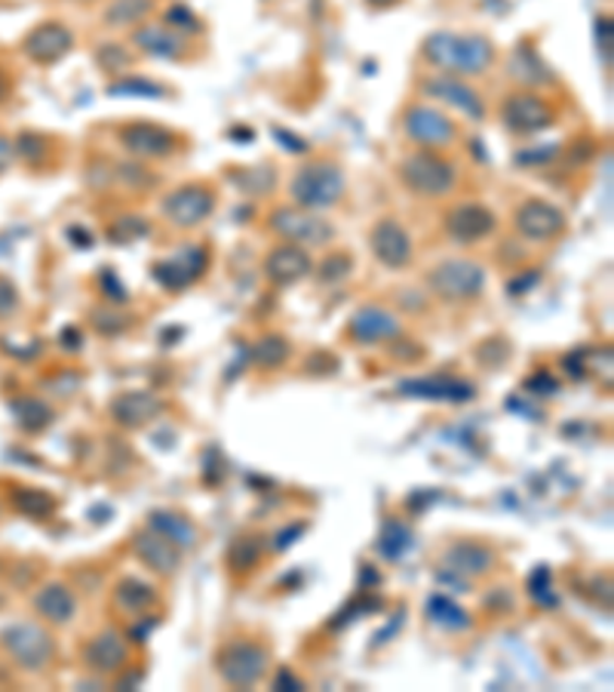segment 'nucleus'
I'll return each mask as SVG.
<instances>
[{
    "instance_id": "423d86ee",
    "label": "nucleus",
    "mask_w": 614,
    "mask_h": 692,
    "mask_svg": "<svg viewBox=\"0 0 614 692\" xmlns=\"http://www.w3.org/2000/svg\"><path fill=\"white\" fill-rule=\"evenodd\" d=\"M0 646L25 671H44L52 658H56L52 634L35 622H16L10 624V628H3L0 631Z\"/></svg>"
},
{
    "instance_id": "1a4fd4ad",
    "label": "nucleus",
    "mask_w": 614,
    "mask_h": 692,
    "mask_svg": "<svg viewBox=\"0 0 614 692\" xmlns=\"http://www.w3.org/2000/svg\"><path fill=\"white\" fill-rule=\"evenodd\" d=\"M553 121H556L553 108L541 96L529 93V89L526 93H513L501 105V123L513 136H538V133L550 130Z\"/></svg>"
},
{
    "instance_id": "2f4dec72",
    "label": "nucleus",
    "mask_w": 614,
    "mask_h": 692,
    "mask_svg": "<svg viewBox=\"0 0 614 692\" xmlns=\"http://www.w3.org/2000/svg\"><path fill=\"white\" fill-rule=\"evenodd\" d=\"M114 600L123 609H130V612H142V609L157 604V591L148 582L136 579V575H126V579H120L118 588H114Z\"/></svg>"
},
{
    "instance_id": "0eeeda50",
    "label": "nucleus",
    "mask_w": 614,
    "mask_h": 692,
    "mask_svg": "<svg viewBox=\"0 0 614 692\" xmlns=\"http://www.w3.org/2000/svg\"><path fill=\"white\" fill-rule=\"evenodd\" d=\"M216 191L204 185V182H191V185H182V189L170 191L163 201H160V213L163 219L175 228H197L204 226L206 219L216 213Z\"/></svg>"
},
{
    "instance_id": "f3484780",
    "label": "nucleus",
    "mask_w": 614,
    "mask_h": 692,
    "mask_svg": "<svg viewBox=\"0 0 614 692\" xmlns=\"http://www.w3.org/2000/svg\"><path fill=\"white\" fill-rule=\"evenodd\" d=\"M310 271H314V259H310L305 246H298V243L273 246L268 259H265V277L271 280L273 287H295Z\"/></svg>"
},
{
    "instance_id": "052dcab7",
    "label": "nucleus",
    "mask_w": 614,
    "mask_h": 692,
    "mask_svg": "<svg viewBox=\"0 0 614 692\" xmlns=\"http://www.w3.org/2000/svg\"><path fill=\"white\" fill-rule=\"evenodd\" d=\"M74 3H93V0H74Z\"/></svg>"
},
{
    "instance_id": "f704fd0d",
    "label": "nucleus",
    "mask_w": 614,
    "mask_h": 692,
    "mask_svg": "<svg viewBox=\"0 0 614 692\" xmlns=\"http://www.w3.org/2000/svg\"><path fill=\"white\" fill-rule=\"evenodd\" d=\"M108 96L163 99V96H167V89L160 87V84H154V81H145V77H133V74H126V77H120V81H114V84H108Z\"/></svg>"
},
{
    "instance_id": "cd10ccee",
    "label": "nucleus",
    "mask_w": 614,
    "mask_h": 692,
    "mask_svg": "<svg viewBox=\"0 0 614 692\" xmlns=\"http://www.w3.org/2000/svg\"><path fill=\"white\" fill-rule=\"evenodd\" d=\"M148 530L154 533H160L163 538H170L172 545L182 551V548H197V542H200V530L191 523L185 514H179V511H151L148 514Z\"/></svg>"
},
{
    "instance_id": "3c124183",
    "label": "nucleus",
    "mask_w": 614,
    "mask_h": 692,
    "mask_svg": "<svg viewBox=\"0 0 614 692\" xmlns=\"http://www.w3.org/2000/svg\"><path fill=\"white\" fill-rule=\"evenodd\" d=\"M102 287H105V293H111V290H114V302H126V290L120 287L114 268H102Z\"/></svg>"
},
{
    "instance_id": "a18cd8bd",
    "label": "nucleus",
    "mask_w": 614,
    "mask_h": 692,
    "mask_svg": "<svg viewBox=\"0 0 614 692\" xmlns=\"http://www.w3.org/2000/svg\"><path fill=\"white\" fill-rule=\"evenodd\" d=\"M526 391H531V394H538V398H553L556 391H560V381L553 379L550 373H535L529 381H526Z\"/></svg>"
},
{
    "instance_id": "a878e982",
    "label": "nucleus",
    "mask_w": 614,
    "mask_h": 692,
    "mask_svg": "<svg viewBox=\"0 0 614 692\" xmlns=\"http://www.w3.org/2000/svg\"><path fill=\"white\" fill-rule=\"evenodd\" d=\"M35 609L44 622L50 624H69L77 612V597L69 585L62 582H50L35 594Z\"/></svg>"
},
{
    "instance_id": "b1692460",
    "label": "nucleus",
    "mask_w": 614,
    "mask_h": 692,
    "mask_svg": "<svg viewBox=\"0 0 614 692\" xmlns=\"http://www.w3.org/2000/svg\"><path fill=\"white\" fill-rule=\"evenodd\" d=\"M400 317L381 305H363L354 317L347 332L359 339V342H391L400 336Z\"/></svg>"
},
{
    "instance_id": "37998d69",
    "label": "nucleus",
    "mask_w": 614,
    "mask_h": 692,
    "mask_svg": "<svg viewBox=\"0 0 614 692\" xmlns=\"http://www.w3.org/2000/svg\"><path fill=\"white\" fill-rule=\"evenodd\" d=\"M13 148H16V157H22L25 163H35V160L47 155V138L37 136V133H22L13 142Z\"/></svg>"
},
{
    "instance_id": "9d476101",
    "label": "nucleus",
    "mask_w": 614,
    "mask_h": 692,
    "mask_svg": "<svg viewBox=\"0 0 614 692\" xmlns=\"http://www.w3.org/2000/svg\"><path fill=\"white\" fill-rule=\"evenodd\" d=\"M403 130H406V136L412 142H418V145H425L430 151H437V148H445V145H452L455 138H458V126L452 123L449 114H443L440 108H433V105H409L406 108V114H403Z\"/></svg>"
},
{
    "instance_id": "39448f33",
    "label": "nucleus",
    "mask_w": 614,
    "mask_h": 692,
    "mask_svg": "<svg viewBox=\"0 0 614 692\" xmlns=\"http://www.w3.org/2000/svg\"><path fill=\"white\" fill-rule=\"evenodd\" d=\"M427 290L445 302H474L486 290V268L474 259H445L427 275Z\"/></svg>"
},
{
    "instance_id": "f8f14e48",
    "label": "nucleus",
    "mask_w": 614,
    "mask_h": 692,
    "mask_svg": "<svg viewBox=\"0 0 614 692\" xmlns=\"http://www.w3.org/2000/svg\"><path fill=\"white\" fill-rule=\"evenodd\" d=\"M118 138L130 155L142 157V160H163V157L175 155V148H179L175 133L151 121L123 123L118 130Z\"/></svg>"
},
{
    "instance_id": "6e6552de",
    "label": "nucleus",
    "mask_w": 614,
    "mask_h": 692,
    "mask_svg": "<svg viewBox=\"0 0 614 692\" xmlns=\"http://www.w3.org/2000/svg\"><path fill=\"white\" fill-rule=\"evenodd\" d=\"M268 226L273 234L286 238L298 246H326L335 238V228L326 222L323 216H317L314 209L305 207H280L268 216Z\"/></svg>"
},
{
    "instance_id": "20e7f679",
    "label": "nucleus",
    "mask_w": 614,
    "mask_h": 692,
    "mask_svg": "<svg viewBox=\"0 0 614 692\" xmlns=\"http://www.w3.org/2000/svg\"><path fill=\"white\" fill-rule=\"evenodd\" d=\"M271 665V653L256 641H231L224 643L216 656V671L222 677L228 687H256L261 677L268 675Z\"/></svg>"
},
{
    "instance_id": "4d7b16f0",
    "label": "nucleus",
    "mask_w": 614,
    "mask_h": 692,
    "mask_svg": "<svg viewBox=\"0 0 614 692\" xmlns=\"http://www.w3.org/2000/svg\"><path fill=\"white\" fill-rule=\"evenodd\" d=\"M154 624H157V619H148L145 624H138V628H133V631H130V638H133V641H138V643H145V638H148V631H151Z\"/></svg>"
},
{
    "instance_id": "6ab92c4d",
    "label": "nucleus",
    "mask_w": 614,
    "mask_h": 692,
    "mask_svg": "<svg viewBox=\"0 0 614 692\" xmlns=\"http://www.w3.org/2000/svg\"><path fill=\"white\" fill-rule=\"evenodd\" d=\"M372 256L388 268H406L412 262V238L396 219H381L369 234Z\"/></svg>"
},
{
    "instance_id": "bf43d9fd",
    "label": "nucleus",
    "mask_w": 614,
    "mask_h": 692,
    "mask_svg": "<svg viewBox=\"0 0 614 692\" xmlns=\"http://www.w3.org/2000/svg\"><path fill=\"white\" fill-rule=\"evenodd\" d=\"M372 3H391V0H372Z\"/></svg>"
},
{
    "instance_id": "473e14b6",
    "label": "nucleus",
    "mask_w": 614,
    "mask_h": 692,
    "mask_svg": "<svg viewBox=\"0 0 614 692\" xmlns=\"http://www.w3.org/2000/svg\"><path fill=\"white\" fill-rule=\"evenodd\" d=\"M412 548V530L406 523H400V520H388L384 526H381V536H378V545L376 551L381 557H388V560H396V557H403V554Z\"/></svg>"
},
{
    "instance_id": "4468645a",
    "label": "nucleus",
    "mask_w": 614,
    "mask_h": 692,
    "mask_svg": "<svg viewBox=\"0 0 614 692\" xmlns=\"http://www.w3.org/2000/svg\"><path fill=\"white\" fill-rule=\"evenodd\" d=\"M513 226H516V231L526 241L547 243L556 241L565 228H568V222H565V213L560 207H553L547 201H526V204H519V209H516Z\"/></svg>"
},
{
    "instance_id": "7c9ffc66",
    "label": "nucleus",
    "mask_w": 614,
    "mask_h": 692,
    "mask_svg": "<svg viewBox=\"0 0 614 692\" xmlns=\"http://www.w3.org/2000/svg\"><path fill=\"white\" fill-rule=\"evenodd\" d=\"M10 410H13V415H16V425L22 428V432L40 434L44 428H50L52 425V410L44 403V400L19 398L10 403Z\"/></svg>"
},
{
    "instance_id": "bb28decb",
    "label": "nucleus",
    "mask_w": 614,
    "mask_h": 692,
    "mask_svg": "<svg viewBox=\"0 0 614 692\" xmlns=\"http://www.w3.org/2000/svg\"><path fill=\"white\" fill-rule=\"evenodd\" d=\"M133 44L154 59H179L185 52L182 35H175L167 25H138L133 32Z\"/></svg>"
},
{
    "instance_id": "58836bf2",
    "label": "nucleus",
    "mask_w": 614,
    "mask_h": 692,
    "mask_svg": "<svg viewBox=\"0 0 614 692\" xmlns=\"http://www.w3.org/2000/svg\"><path fill=\"white\" fill-rule=\"evenodd\" d=\"M130 317L126 314H118L114 308H96V312H89V327L96 329L99 336H120L123 329H130Z\"/></svg>"
},
{
    "instance_id": "f257e3e1",
    "label": "nucleus",
    "mask_w": 614,
    "mask_h": 692,
    "mask_svg": "<svg viewBox=\"0 0 614 692\" xmlns=\"http://www.w3.org/2000/svg\"><path fill=\"white\" fill-rule=\"evenodd\" d=\"M421 56L433 69L445 74H482L495 65V44L482 35H452V32H433L421 44Z\"/></svg>"
},
{
    "instance_id": "603ef678",
    "label": "nucleus",
    "mask_w": 614,
    "mask_h": 692,
    "mask_svg": "<svg viewBox=\"0 0 614 692\" xmlns=\"http://www.w3.org/2000/svg\"><path fill=\"white\" fill-rule=\"evenodd\" d=\"M273 690H290V692H298V690H305V683L298 680V677L292 675L290 668H283L280 675H277V680H273Z\"/></svg>"
},
{
    "instance_id": "c9c22d12",
    "label": "nucleus",
    "mask_w": 614,
    "mask_h": 692,
    "mask_svg": "<svg viewBox=\"0 0 614 692\" xmlns=\"http://www.w3.org/2000/svg\"><path fill=\"white\" fill-rule=\"evenodd\" d=\"M258 560H261V545H258V538L253 536L237 538V542L228 548V567L234 572L256 570Z\"/></svg>"
},
{
    "instance_id": "ddd939ff",
    "label": "nucleus",
    "mask_w": 614,
    "mask_h": 692,
    "mask_svg": "<svg viewBox=\"0 0 614 692\" xmlns=\"http://www.w3.org/2000/svg\"><path fill=\"white\" fill-rule=\"evenodd\" d=\"M22 50L37 65H56L74 50V32L65 22H40L25 35Z\"/></svg>"
},
{
    "instance_id": "72a5a7b5",
    "label": "nucleus",
    "mask_w": 614,
    "mask_h": 692,
    "mask_svg": "<svg viewBox=\"0 0 614 692\" xmlns=\"http://www.w3.org/2000/svg\"><path fill=\"white\" fill-rule=\"evenodd\" d=\"M249 357H253L258 366L273 369V366L286 364V357H290V342H286L283 336H265V339H258L256 345L249 348Z\"/></svg>"
},
{
    "instance_id": "49530a36",
    "label": "nucleus",
    "mask_w": 614,
    "mask_h": 692,
    "mask_svg": "<svg viewBox=\"0 0 614 692\" xmlns=\"http://www.w3.org/2000/svg\"><path fill=\"white\" fill-rule=\"evenodd\" d=\"M560 155V145H538V148H529V151H519L516 155V163H529V167H535V163H547V160H553V157Z\"/></svg>"
},
{
    "instance_id": "de8ad7c7",
    "label": "nucleus",
    "mask_w": 614,
    "mask_h": 692,
    "mask_svg": "<svg viewBox=\"0 0 614 692\" xmlns=\"http://www.w3.org/2000/svg\"><path fill=\"white\" fill-rule=\"evenodd\" d=\"M597 40H599V52L605 59V69L612 65V19H599L597 22Z\"/></svg>"
},
{
    "instance_id": "4be33fe9",
    "label": "nucleus",
    "mask_w": 614,
    "mask_h": 692,
    "mask_svg": "<svg viewBox=\"0 0 614 692\" xmlns=\"http://www.w3.org/2000/svg\"><path fill=\"white\" fill-rule=\"evenodd\" d=\"M108 413L123 428H145L148 422L163 413V400L151 391H123L111 400Z\"/></svg>"
},
{
    "instance_id": "e433bc0d",
    "label": "nucleus",
    "mask_w": 614,
    "mask_h": 692,
    "mask_svg": "<svg viewBox=\"0 0 614 692\" xmlns=\"http://www.w3.org/2000/svg\"><path fill=\"white\" fill-rule=\"evenodd\" d=\"M16 508L22 514H28V518H50L52 511H56V499H52L50 493H44V489H19L16 493Z\"/></svg>"
},
{
    "instance_id": "dca6fc26",
    "label": "nucleus",
    "mask_w": 614,
    "mask_h": 692,
    "mask_svg": "<svg viewBox=\"0 0 614 692\" xmlns=\"http://www.w3.org/2000/svg\"><path fill=\"white\" fill-rule=\"evenodd\" d=\"M403 398L433 400V403H470L477 398V388L470 381H461L455 376H430V379H406L396 388Z\"/></svg>"
},
{
    "instance_id": "6e6d98bb",
    "label": "nucleus",
    "mask_w": 614,
    "mask_h": 692,
    "mask_svg": "<svg viewBox=\"0 0 614 692\" xmlns=\"http://www.w3.org/2000/svg\"><path fill=\"white\" fill-rule=\"evenodd\" d=\"M273 136L280 138V142H290V145H292L290 151H295V155H305V151H307V142L290 136V133H283V130H273Z\"/></svg>"
},
{
    "instance_id": "c03bdc74",
    "label": "nucleus",
    "mask_w": 614,
    "mask_h": 692,
    "mask_svg": "<svg viewBox=\"0 0 614 692\" xmlns=\"http://www.w3.org/2000/svg\"><path fill=\"white\" fill-rule=\"evenodd\" d=\"M529 591L538 604L556 606V594H550V591H553V575H550L547 567H538V570H535V575L529 579Z\"/></svg>"
},
{
    "instance_id": "c85d7f7f",
    "label": "nucleus",
    "mask_w": 614,
    "mask_h": 692,
    "mask_svg": "<svg viewBox=\"0 0 614 692\" xmlns=\"http://www.w3.org/2000/svg\"><path fill=\"white\" fill-rule=\"evenodd\" d=\"M427 619L433 624H440V628H445V631H455V634L467 631V628L474 624L470 612L461 609V606L455 604L452 597H445V594H433V597L427 600Z\"/></svg>"
},
{
    "instance_id": "79ce46f5",
    "label": "nucleus",
    "mask_w": 614,
    "mask_h": 692,
    "mask_svg": "<svg viewBox=\"0 0 614 692\" xmlns=\"http://www.w3.org/2000/svg\"><path fill=\"white\" fill-rule=\"evenodd\" d=\"M96 62H99L108 74H118V71H123L133 62V56L123 50V47H118V44H102V47L96 50Z\"/></svg>"
},
{
    "instance_id": "f03ea898",
    "label": "nucleus",
    "mask_w": 614,
    "mask_h": 692,
    "mask_svg": "<svg viewBox=\"0 0 614 692\" xmlns=\"http://www.w3.org/2000/svg\"><path fill=\"white\" fill-rule=\"evenodd\" d=\"M347 191V179L344 170L332 160H310L305 167H298L290 182V197L295 201V207L320 209L335 207Z\"/></svg>"
},
{
    "instance_id": "aec40b11",
    "label": "nucleus",
    "mask_w": 614,
    "mask_h": 692,
    "mask_svg": "<svg viewBox=\"0 0 614 692\" xmlns=\"http://www.w3.org/2000/svg\"><path fill=\"white\" fill-rule=\"evenodd\" d=\"M498 567L495 548L482 545V542H455L443 554V570L455 572L461 579H474V575H489Z\"/></svg>"
},
{
    "instance_id": "c756f323",
    "label": "nucleus",
    "mask_w": 614,
    "mask_h": 692,
    "mask_svg": "<svg viewBox=\"0 0 614 692\" xmlns=\"http://www.w3.org/2000/svg\"><path fill=\"white\" fill-rule=\"evenodd\" d=\"M154 0H111L105 7L102 22L108 28H133L151 16Z\"/></svg>"
},
{
    "instance_id": "5701e85b",
    "label": "nucleus",
    "mask_w": 614,
    "mask_h": 692,
    "mask_svg": "<svg viewBox=\"0 0 614 692\" xmlns=\"http://www.w3.org/2000/svg\"><path fill=\"white\" fill-rule=\"evenodd\" d=\"M133 554L138 560L148 567L151 572H160V575H175L179 567H182V551L172 545L170 538H163L154 530H142L133 538Z\"/></svg>"
},
{
    "instance_id": "393cba45",
    "label": "nucleus",
    "mask_w": 614,
    "mask_h": 692,
    "mask_svg": "<svg viewBox=\"0 0 614 692\" xmlns=\"http://www.w3.org/2000/svg\"><path fill=\"white\" fill-rule=\"evenodd\" d=\"M507 71L516 84H523L526 89H538V87H553L556 84V74L553 69L544 62V56L535 50L531 44H519L516 50L511 52L507 59Z\"/></svg>"
},
{
    "instance_id": "4c0bfd02",
    "label": "nucleus",
    "mask_w": 614,
    "mask_h": 692,
    "mask_svg": "<svg viewBox=\"0 0 614 692\" xmlns=\"http://www.w3.org/2000/svg\"><path fill=\"white\" fill-rule=\"evenodd\" d=\"M163 25L172 28L175 35H204V22L194 16L185 3H172L167 16H163Z\"/></svg>"
},
{
    "instance_id": "412c9836",
    "label": "nucleus",
    "mask_w": 614,
    "mask_h": 692,
    "mask_svg": "<svg viewBox=\"0 0 614 692\" xmlns=\"http://www.w3.org/2000/svg\"><path fill=\"white\" fill-rule=\"evenodd\" d=\"M425 93L430 99H440V102L458 108L461 114L474 118V121H482L486 118V105L479 99V93L474 87H467L464 81L452 77V74H440V77H430L425 84Z\"/></svg>"
},
{
    "instance_id": "9b49d317",
    "label": "nucleus",
    "mask_w": 614,
    "mask_h": 692,
    "mask_svg": "<svg viewBox=\"0 0 614 692\" xmlns=\"http://www.w3.org/2000/svg\"><path fill=\"white\" fill-rule=\"evenodd\" d=\"M206 265H209V253L197 243H185L175 256L170 259L157 262L151 268L154 283H160L163 290L170 293H179V290H188L194 287L200 277H204Z\"/></svg>"
},
{
    "instance_id": "5fc2aeb1",
    "label": "nucleus",
    "mask_w": 614,
    "mask_h": 692,
    "mask_svg": "<svg viewBox=\"0 0 614 692\" xmlns=\"http://www.w3.org/2000/svg\"><path fill=\"white\" fill-rule=\"evenodd\" d=\"M538 280H541V275H538V271H531V275H523L519 280H511V293L519 295L523 290H531V287H538Z\"/></svg>"
},
{
    "instance_id": "09e8293b",
    "label": "nucleus",
    "mask_w": 614,
    "mask_h": 692,
    "mask_svg": "<svg viewBox=\"0 0 614 692\" xmlns=\"http://www.w3.org/2000/svg\"><path fill=\"white\" fill-rule=\"evenodd\" d=\"M19 308V293L10 280L0 277V317H10Z\"/></svg>"
},
{
    "instance_id": "7ed1b4c3",
    "label": "nucleus",
    "mask_w": 614,
    "mask_h": 692,
    "mask_svg": "<svg viewBox=\"0 0 614 692\" xmlns=\"http://www.w3.org/2000/svg\"><path fill=\"white\" fill-rule=\"evenodd\" d=\"M400 182L421 197H445L458 185V167L443 155L421 148L400 163Z\"/></svg>"
},
{
    "instance_id": "a211bd4d",
    "label": "nucleus",
    "mask_w": 614,
    "mask_h": 692,
    "mask_svg": "<svg viewBox=\"0 0 614 692\" xmlns=\"http://www.w3.org/2000/svg\"><path fill=\"white\" fill-rule=\"evenodd\" d=\"M84 661L86 668L96 671V675H118L130 661V643L123 641L120 631L105 628L84 646Z\"/></svg>"
},
{
    "instance_id": "864d4df0",
    "label": "nucleus",
    "mask_w": 614,
    "mask_h": 692,
    "mask_svg": "<svg viewBox=\"0 0 614 692\" xmlns=\"http://www.w3.org/2000/svg\"><path fill=\"white\" fill-rule=\"evenodd\" d=\"M13 157H16V148H13V138L0 136V173L13 163Z\"/></svg>"
},
{
    "instance_id": "a19ab883",
    "label": "nucleus",
    "mask_w": 614,
    "mask_h": 692,
    "mask_svg": "<svg viewBox=\"0 0 614 692\" xmlns=\"http://www.w3.org/2000/svg\"><path fill=\"white\" fill-rule=\"evenodd\" d=\"M354 271V259L347 256V253H332L329 259L320 265V283H339L344 277H351Z\"/></svg>"
},
{
    "instance_id": "8fccbe9b",
    "label": "nucleus",
    "mask_w": 614,
    "mask_h": 692,
    "mask_svg": "<svg viewBox=\"0 0 614 692\" xmlns=\"http://www.w3.org/2000/svg\"><path fill=\"white\" fill-rule=\"evenodd\" d=\"M302 533H305V523H295L290 530H280V533L273 536V551H286V548H292V542L302 536Z\"/></svg>"
},
{
    "instance_id": "ea45409f",
    "label": "nucleus",
    "mask_w": 614,
    "mask_h": 692,
    "mask_svg": "<svg viewBox=\"0 0 614 692\" xmlns=\"http://www.w3.org/2000/svg\"><path fill=\"white\" fill-rule=\"evenodd\" d=\"M148 234V222L142 219V216H123L118 219L111 231H108V238L118 243H130V241H138V238H145Z\"/></svg>"
},
{
    "instance_id": "2eb2a0df",
    "label": "nucleus",
    "mask_w": 614,
    "mask_h": 692,
    "mask_svg": "<svg viewBox=\"0 0 614 692\" xmlns=\"http://www.w3.org/2000/svg\"><path fill=\"white\" fill-rule=\"evenodd\" d=\"M495 228L498 216L482 204H458V207L445 213V234L455 243H464V246L492 238Z\"/></svg>"
},
{
    "instance_id": "13d9d810",
    "label": "nucleus",
    "mask_w": 614,
    "mask_h": 692,
    "mask_svg": "<svg viewBox=\"0 0 614 692\" xmlns=\"http://www.w3.org/2000/svg\"><path fill=\"white\" fill-rule=\"evenodd\" d=\"M7 96V81H3V74H0V99Z\"/></svg>"
}]
</instances>
